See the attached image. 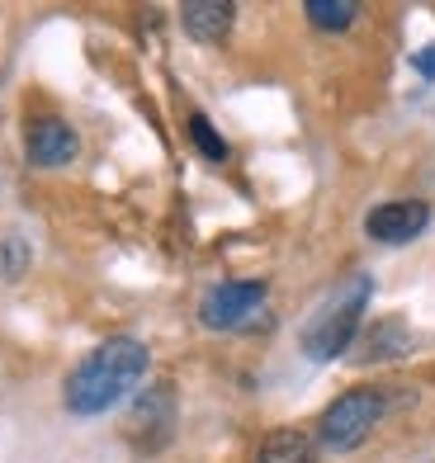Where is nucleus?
<instances>
[{"label":"nucleus","mask_w":435,"mask_h":463,"mask_svg":"<svg viewBox=\"0 0 435 463\" xmlns=\"http://www.w3.org/2000/svg\"><path fill=\"white\" fill-rule=\"evenodd\" d=\"M392 402V392L379 388V383H355V388H345L336 402H331L317 420V439L326 449H336V454H350V449H360L369 435H374V426L383 420Z\"/></svg>","instance_id":"3"},{"label":"nucleus","mask_w":435,"mask_h":463,"mask_svg":"<svg viewBox=\"0 0 435 463\" xmlns=\"http://www.w3.org/2000/svg\"><path fill=\"white\" fill-rule=\"evenodd\" d=\"M184 128H190V142H194V152H199L203 161L222 165L227 156H232V146L222 142V133H218V128H213V123L203 118V114H190V118H184Z\"/></svg>","instance_id":"10"},{"label":"nucleus","mask_w":435,"mask_h":463,"mask_svg":"<svg viewBox=\"0 0 435 463\" xmlns=\"http://www.w3.org/2000/svg\"><path fill=\"white\" fill-rule=\"evenodd\" d=\"M426 227H430V203L426 199H388L379 208H369V218H364L369 241H379V246H407V241H417Z\"/></svg>","instance_id":"5"},{"label":"nucleus","mask_w":435,"mask_h":463,"mask_svg":"<svg viewBox=\"0 0 435 463\" xmlns=\"http://www.w3.org/2000/svg\"><path fill=\"white\" fill-rule=\"evenodd\" d=\"M265 293H270V284H265V279H227V284L203 293L199 322L209 326V331H237V326L251 322V312L265 303Z\"/></svg>","instance_id":"4"},{"label":"nucleus","mask_w":435,"mask_h":463,"mask_svg":"<svg viewBox=\"0 0 435 463\" xmlns=\"http://www.w3.org/2000/svg\"><path fill=\"white\" fill-rule=\"evenodd\" d=\"M256 463H317V445L313 435L298 430V426H279L260 439Z\"/></svg>","instance_id":"8"},{"label":"nucleus","mask_w":435,"mask_h":463,"mask_svg":"<svg viewBox=\"0 0 435 463\" xmlns=\"http://www.w3.org/2000/svg\"><path fill=\"white\" fill-rule=\"evenodd\" d=\"M303 14H307V24H313L317 33H345L360 19V5L355 0H307Z\"/></svg>","instance_id":"9"},{"label":"nucleus","mask_w":435,"mask_h":463,"mask_svg":"<svg viewBox=\"0 0 435 463\" xmlns=\"http://www.w3.org/2000/svg\"><path fill=\"white\" fill-rule=\"evenodd\" d=\"M180 24L194 43H222L237 24V5L232 0H190L180 5Z\"/></svg>","instance_id":"7"},{"label":"nucleus","mask_w":435,"mask_h":463,"mask_svg":"<svg viewBox=\"0 0 435 463\" xmlns=\"http://www.w3.org/2000/svg\"><path fill=\"white\" fill-rule=\"evenodd\" d=\"M5 256H10V260H5V275L14 279L19 269H24V241H5Z\"/></svg>","instance_id":"11"},{"label":"nucleus","mask_w":435,"mask_h":463,"mask_svg":"<svg viewBox=\"0 0 435 463\" xmlns=\"http://www.w3.org/2000/svg\"><path fill=\"white\" fill-rule=\"evenodd\" d=\"M80 152V137L67 118H57V114H43V118H33L29 123V133H24V156L29 165H38V171H61V165H71Z\"/></svg>","instance_id":"6"},{"label":"nucleus","mask_w":435,"mask_h":463,"mask_svg":"<svg viewBox=\"0 0 435 463\" xmlns=\"http://www.w3.org/2000/svg\"><path fill=\"white\" fill-rule=\"evenodd\" d=\"M147 369H152V350L137 335H109L67 373L61 402H67L71 416H105L147 378Z\"/></svg>","instance_id":"1"},{"label":"nucleus","mask_w":435,"mask_h":463,"mask_svg":"<svg viewBox=\"0 0 435 463\" xmlns=\"http://www.w3.org/2000/svg\"><path fill=\"white\" fill-rule=\"evenodd\" d=\"M369 293H374V279L355 275L345 288L331 293L313 317H307V326L298 335V345H303L307 360H317V364L341 360V354L350 350V341L360 335V317H364V307H369Z\"/></svg>","instance_id":"2"},{"label":"nucleus","mask_w":435,"mask_h":463,"mask_svg":"<svg viewBox=\"0 0 435 463\" xmlns=\"http://www.w3.org/2000/svg\"><path fill=\"white\" fill-rule=\"evenodd\" d=\"M417 71H421L426 80H435V48H421V52H417Z\"/></svg>","instance_id":"12"}]
</instances>
